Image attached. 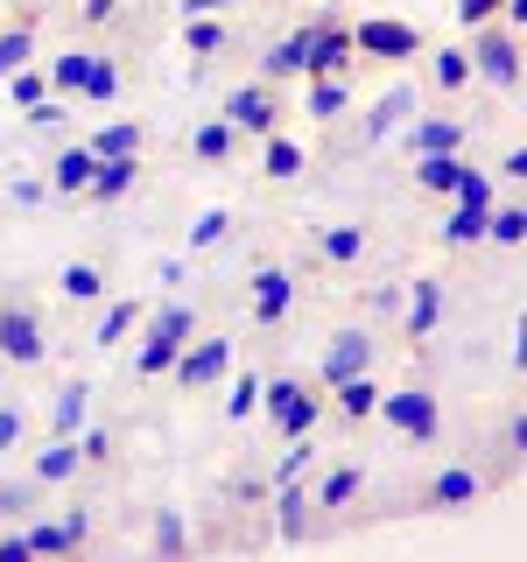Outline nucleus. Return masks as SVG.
Masks as SVG:
<instances>
[{
    "label": "nucleus",
    "instance_id": "obj_22",
    "mask_svg": "<svg viewBox=\"0 0 527 562\" xmlns=\"http://www.w3.org/2000/svg\"><path fill=\"white\" fill-rule=\"evenodd\" d=\"M303 57H310V29H295V35H281V43L260 57V78L281 85V78H303Z\"/></svg>",
    "mask_w": 527,
    "mask_h": 562
},
{
    "label": "nucleus",
    "instance_id": "obj_32",
    "mask_svg": "<svg viewBox=\"0 0 527 562\" xmlns=\"http://www.w3.org/2000/svg\"><path fill=\"white\" fill-rule=\"evenodd\" d=\"M141 316H148V310H141V303H113V310H105V316H99V330H92V345H105V351H113V345H127V330L141 324Z\"/></svg>",
    "mask_w": 527,
    "mask_h": 562
},
{
    "label": "nucleus",
    "instance_id": "obj_28",
    "mask_svg": "<svg viewBox=\"0 0 527 562\" xmlns=\"http://www.w3.org/2000/svg\"><path fill=\"white\" fill-rule=\"evenodd\" d=\"M429 85H436V92H464V85H471V57L457 43L429 49Z\"/></svg>",
    "mask_w": 527,
    "mask_h": 562
},
{
    "label": "nucleus",
    "instance_id": "obj_37",
    "mask_svg": "<svg viewBox=\"0 0 527 562\" xmlns=\"http://www.w3.org/2000/svg\"><path fill=\"white\" fill-rule=\"evenodd\" d=\"M22 64H35V29H8L0 35V78H14Z\"/></svg>",
    "mask_w": 527,
    "mask_h": 562
},
{
    "label": "nucleus",
    "instance_id": "obj_50",
    "mask_svg": "<svg viewBox=\"0 0 527 562\" xmlns=\"http://www.w3.org/2000/svg\"><path fill=\"white\" fill-rule=\"evenodd\" d=\"M64 535H70V549H85V541H92V520H85V506H70V514H64Z\"/></svg>",
    "mask_w": 527,
    "mask_h": 562
},
{
    "label": "nucleus",
    "instance_id": "obj_31",
    "mask_svg": "<svg viewBox=\"0 0 527 562\" xmlns=\"http://www.w3.org/2000/svg\"><path fill=\"white\" fill-rule=\"evenodd\" d=\"M485 239L492 246H520L527 239V204H492L485 211Z\"/></svg>",
    "mask_w": 527,
    "mask_h": 562
},
{
    "label": "nucleus",
    "instance_id": "obj_51",
    "mask_svg": "<svg viewBox=\"0 0 527 562\" xmlns=\"http://www.w3.org/2000/svg\"><path fill=\"white\" fill-rule=\"evenodd\" d=\"M0 562H29V541L22 535H0Z\"/></svg>",
    "mask_w": 527,
    "mask_h": 562
},
{
    "label": "nucleus",
    "instance_id": "obj_41",
    "mask_svg": "<svg viewBox=\"0 0 527 562\" xmlns=\"http://www.w3.org/2000/svg\"><path fill=\"white\" fill-rule=\"evenodd\" d=\"M225 233H233V211H198V225H190V246L204 254V246H218Z\"/></svg>",
    "mask_w": 527,
    "mask_h": 562
},
{
    "label": "nucleus",
    "instance_id": "obj_27",
    "mask_svg": "<svg viewBox=\"0 0 527 562\" xmlns=\"http://www.w3.org/2000/svg\"><path fill=\"white\" fill-rule=\"evenodd\" d=\"M408 105H415V92H408V85H394V92H386V99L373 105V113H366V140H373V148H380V140L394 134L401 120H408Z\"/></svg>",
    "mask_w": 527,
    "mask_h": 562
},
{
    "label": "nucleus",
    "instance_id": "obj_3",
    "mask_svg": "<svg viewBox=\"0 0 527 562\" xmlns=\"http://www.w3.org/2000/svg\"><path fill=\"white\" fill-rule=\"evenodd\" d=\"M183 338H198V310H190V303L155 310V316H148V338H141V351H134V373H141V380H169V366H176V351H183Z\"/></svg>",
    "mask_w": 527,
    "mask_h": 562
},
{
    "label": "nucleus",
    "instance_id": "obj_38",
    "mask_svg": "<svg viewBox=\"0 0 527 562\" xmlns=\"http://www.w3.org/2000/svg\"><path fill=\"white\" fill-rule=\"evenodd\" d=\"M22 541H29V555H78V549H70V535H64V520H35Z\"/></svg>",
    "mask_w": 527,
    "mask_h": 562
},
{
    "label": "nucleus",
    "instance_id": "obj_1",
    "mask_svg": "<svg viewBox=\"0 0 527 562\" xmlns=\"http://www.w3.org/2000/svg\"><path fill=\"white\" fill-rule=\"evenodd\" d=\"M260 408H268V422H274L281 443H295V436H316V422H324V386H316V380H295V373H281V380H268Z\"/></svg>",
    "mask_w": 527,
    "mask_h": 562
},
{
    "label": "nucleus",
    "instance_id": "obj_52",
    "mask_svg": "<svg viewBox=\"0 0 527 562\" xmlns=\"http://www.w3.org/2000/svg\"><path fill=\"white\" fill-rule=\"evenodd\" d=\"M225 8H239V0H183V14H225Z\"/></svg>",
    "mask_w": 527,
    "mask_h": 562
},
{
    "label": "nucleus",
    "instance_id": "obj_44",
    "mask_svg": "<svg viewBox=\"0 0 527 562\" xmlns=\"http://www.w3.org/2000/svg\"><path fill=\"white\" fill-rule=\"evenodd\" d=\"M500 8H506V0H457V22H464V29H479V22H500Z\"/></svg>",
    "mask_w": 527,
    "mask_h": 562
},
{
    "label": "nucleus",
    "instance_id": "obj_11",
    "mask_svg": "<svg viewBox=\"0 0 527 562\" xmlns=\"http://www.w3.org/2000/svg\"><path fill=\"white\" fill-rule=\"evenodd\" d=\"M444 310H450V281L444 274H415L408 281V310H401V338H436V324H444Z\"/></svg>",
    "mask_w": 527,
    "mask_h": 562
},
{
    "label": "nucleus",
    "instance_id": "obj_8",
    "mask_svg": "<svg viewBox=\"0 0 527 562\" xmlns=\"http://www.w3.org/2000/svg\"><path fill=\"white\" fill-rule=\"evenodd\" d=\"M225 120H233V134H239V140L274 134V127H281V92H274L268 78L239 85V92H225Z\"/></svg>",
    "mask_w": 527,
    "mask_h": 562
},
{
    "label": "nucleus",
    "instance_id": "obj_35",
    "mask_svg": "<svg viewBox=\"0 0 527 562\" xmlns=\"http://www.w3.org/2000/svg\"><path fill=\"white\" fill-rule=\"evenodd\" d=\"M141 140H148V134H141L134 120H127V127H99L92 140H85V148H92L99 162H105V155H141Z\"/></svg>",
    "mask_w": 527,
    "mask_h": 562
},
{
    "label": "nucleus",
    "instance_id": "obj_23",
    "mask_svg": "<svg viewBox=\"0 0 527 562\" xmlns=\"http://www.w3.org/2000/svg\"><path fill=\"white\" fill-rule=\"evenodd\" d=\"M120 57H105V49H92V64H85V85H78V99H92V105H113L120 99Z\"/></svg>",
    "mask_w": 527,
    "mask_h": 562
},
{
    "label": "nucleus",
    "instance_id": "obj_47",
    "mask_svg": "<svg viewBox=\"0 0 527 562\" xmlns=\"http://www.w3.org/2000/svg\"><path fill=\"white\" fill-rule=\"evenodd\" d=\"M22 429H29L22 408H14V401H0V450H14V443H22Z\"/></svg>",
    "mask_w": 527,
    "mask_h": 562
},
{
    "label": "nucleus",
    "instance_id": "obj_9",
    "mask_svg": "<svg viewBox=\"0 0 527 562\" xmlns=\"http://www.w3.org/2000/svg\"><path fill=\"white\" fill-rule=\"evenodd\" d=\"M485 492H492V479L479 464H444L422 485V506H429V514H464V506H485Z\"/></svg>",
    "mask_w": 527,
    "mask_h": 562
},
{
    "label": "nucleus",
    "instance_id": "obj_15",
    "mask_svg": "<svg viewBox=\"0 0 527 562\" xmlns=\"http://www.w3.org/2000/svg\"><path fill=\"white\" fill-rule=\"evenodd\" d=\"M141 176H148V162H141V155H105V162L92 169V183H85V198H92V204H120V198L141 183Z\"/></svg>",
    "mask_w": 527,
    "mask_h": 562
},
{
    "label": "nucleus",
    "instance_id": "obj_21",
    "mask_svg": "<svg viewBox=\"0 0 527 562\" xmlns=\"http://www.w3.org/2000/svg\"><path fill=\"white\" fill-rule=\"evenodd\" d=\"M92 169H99V155H92V148L78 140V148H64L57 162H49V190H64V198H85V183H92Z\"/></svg>",
    "mask_w": 527,
    "mask_h": 562
},
{
    "label": "nucleus",
    "instance_id": "obj_40",
    "mask_svg": "<svg viewBox=\"0 0 527 562\" xmlns=\"http://www.w3.org/2000/svg\"><path fill=\"white\" fill-rule=\"evenodd\" d=\"M85 394H92V386H85V380H70L64 394H57V436H70V429H78V422H85Z\"/></svg>",
    "mask_w": 527,
    "mask_h": 562
},
{
    "label": "nucleus",
    "instance_id": "obj_29",
    "mask_svg": "<svg viewBox=\"0 0 527 562\" xmlns=\"http://www.w3.org/2000/svg\"><path fill=\"white\" fill-rule=\"evenodd\" d=\"M183 49L211 64V57L225 49V22H218V14H183Z\"/></svg>",
    "mask_w": 527,
    "mask_h": 562
},
{
    "label": "nucleus",
    "instance_id": "obj_33",
    "mask_svg": "<svg viewBox=\"0 0 527 562\" xmlns=\"http://www.w3.org/2000/svg\"><path fill=\"white\" fill-rule=\"evenodd\" d=\"M351 105V85L345 78H310V120H338Z\"/></svg>",
    "mask_w": 527,
    "mask_h": 562
},
{
    "label": "nucleus",
    "instance_id": "obj_34",
    "mask_svg": "<svg viewBox=\"0 0 527 562\" xmlns=\"http://www.w3.org/2000/svg\"><path fill=\"white\" fill-rule=\"evenodd\" d=\"M444 246H485V211L457 204L450 218H444Z\"/></svg>",
    "mask_w": 527,
    "mask_h": 562
},
{
    "label": "nucleus",
    "instance_id": "obj_20",
    "mask_svg": "<svg viewBox=\"0 0 527 562\" xmlns=\"http://www.w3.org/2000/svg\"><path fill=\"white\" fill-rule=\"evenodd\" d=\"M190 155H198V162H211V169H225V162H233V155H239V134H233V120H204V127L198 134H190Z\"/></svg>",
    "mask_w": 527,
    "mask_h": 562
},
{
    "label": "nucleus",
    "instance_id": "obj_45",
    "mask_svg": "<svg viewBox=\"0 0 527 562\" xmlns=\"http://www.w3.org/2000/svg\"><path fill=\"white\" fill-rule=\"evenodd\" d=\"M500 443H506V457H514V464H520V450H527V415H520V408L500 422Z\"/></svg>",
    "mask_w": 527,
    "mask_h": 562
},
{
    "label": "nucleus",
    "instance_id": "obj_18",
    "mask_svg": "<svg viewBox=\"0 0 527 562\" xmlns=\"http://www.w3.org/2000/svg\"><path fill=\"white\" fill-rule=\"evenodd\" d=\"M373 401H380V380L373 373H351L338 386H324V408H338L345 422H373Z\"/></svg>",
    "mask_w": 527,
    "mask_h": 562
},
{
    "label": "nucleus",
    "instance_id": "obj_26",
    "mask_svg": "<svg viewBox=\"0 0 527 562\" xmlns=\"http://www.w3.org/2000/svg\"><path fill=\"white\" fill-rule=\"evenodd\" d=\"M57 289H64V303H99V295H105V268H99V260H70V268L57 274Z\"/></svg>",
    "mask_w": 527,
    "mask_h": 562
},
{
    "label": "nucleus",
    "instance_id": "obj_36",
    "mask_svg": "<svg viewBox=\"0 0 527 562\" xmlns=\"http://www.w3.org/2000/svg\"><path fill=\"white\" fill-rule=\"evenodd\" d=\"M85 64H92V49H64V57L49 64V85H57L64 99H78V85H85Z\"/></svg>",
    "mask_w": 527,
    "mask_h": 562
},
{
    "label": "nucleus",
    "instance_id": "obj_17",
    "mask_svg": "<svg viewBox=\"0 0 527 562\" xmlns=\"http://www.w3.org/2000/svg\"><path fill=\"white\" fill-rule=\"evenodd\" d=\"M78 471H85L78 436H57V443H43V450H35V471H29V479H35V485H70Z\"/></svg>",
    "mask_w": 527,
    "mask_h": 562
},
{
    "label": "nucleus",
    "instance_id": "obj_24",
    "mask_svg": "<svg viewBox=\"0 0 527 562\" xmlns=\"http://www.w3.org/2000/svg\"><path fill=\"white\" fill-rule=\"evenodd\" d=\"M408 140H415V155H457V148H464V127H457V120H444V113H436V120L422 113Z\"/></svg>",
    "mask_w": 527,
    "mask_h": 562
},
{
    "label": "nucleus",
    "instance_id": "obj_49",
    "mask_svg": "<svg viewBox=\"0 0 527 562\" xmlns=\"http://www.w3.org/2000/svg\"><path fill=\"white\" fill-rule=\"evenodd\" d=\"M78 450H85V464H105V457H113V436L92 429V436H78Z\"/></svg>",
    "mask_w": 527,
    "mask_h": 562
},
{
    "label": "nucleus",
    "instance_id": "obj_2",
    "mask_svg": "<svg viewBox=\"0 0 527 562\" xmlns=\"http://www.w3.org/2000/svg\"><path fill=\"white\" fill-rule=\"evenodd\" d=\"M373 415H380V422H386L394 436H408V443H422V450H429L436 436H444V401H436L429 386H394V394L380 386Z\"/></svg>",
    "mask_w": 527,
    "mask_h": 562
},
{
    "label": "nucleus",
    "instance_id": "obj_19",
    "mask_svg": "<svg viewBox=\"0 0 527 562\" xmlns=\"http://www.w3.org/2000/svg\"><path fill=\"white\" fill-rule=\"evenodd\" d=\"M366 492V464H338V471H324L310 492V506H324V514H338V506H351Z\"/></svg>",
    "mask_w": 527,
    "mask_h": 562
},
{
    "label": "nucleus",
    "instance_id": "obj_5",
    "mask_svg": "<svg viewBox=\"0 0 527 562\" xmlns=\"http://www.w3.org/2000/svg\"><path fill=\"white\" fill-rule=\"evenodd\" d=\"M471 78L500 85V92H514L520 85V29H500V22H479L471 29Z\"/></svg>",
    "mask_w": 527,
    "mask_h": 562
},
{
    "label": "nucleus",
    "instance_id": "obj_4",
    "mask_svg": "<svg viewBox=\"0 0 527 562\" xmlns=\"http://www.w3.org/2000/svg\"><path fill=\"white\" fill-rule=\"evenodd\" d=\"M0 359L8 366H43L49 359V324L29 295H0Z\"/></svg>",
    "mask_w": 527,
    "mask_h": 562
},
{
    "label": "nucleus",
    "instance_id": "obj_16",
    "mask_svg": "<svg viewBox=\"0 0 527 562\" xmlns=\"http://www.w3.org/2000/svg\"><path fill=\"white\" fill-rule=\"evenodd\" d=\"M303 169H310V155H303V140H289V134H260V176L268 183H303Z\"/></svg>",
    "mask_w": 527,
    "mask_h": 562
},
{
    "label": "nucleus",
    "instance_id": "obj_6",
    "mask_svg": "<svg viewBox=\"0 0 527 562\" xmlns=\"http://www.w3.org/2000/svg\"><path fill=\"white\" fill-rule=\"evenodd\" d=\"M225 373H233V338H225V330L183 338V351H176V366H169V380L183 386V394H198V386H218Z\"/></svg>",
    "mask_w": 527,
    "mask_h": 562
},
{
    "label": "nucleus",
    "instance_id": "obj_13",
    "mask_svg": "<svg viewBox=\"0 0 527 562\" xmlns=\"http://www.w3.org/2000/svg\"><path fill=\"white\" fill-rule=\"evenodd\" d=\"M351 57H359V49H351V22H316V29H310L303 78H345Z\"/></svg>",
    "mask_w": 527,
    "mask_h": 562
},
{
    "label": "nucleus",
    "instance_id": "obj_25",
    "mask_svg": "<svg viewBox=\"0 0 527 562\" xmlns=\"http://www.w3.org/2000/svg\"><path fill=\"white\" fill-rule=\"evenodd\" d=\"M464 169H471L464 155H422V162H415V183L429 190V198H450V190H457V176H464Z\"/></svg>",
    "mask_w": 527,
    "mask_h": 562
},
{
    "label": "nucleus",
    "instance_id": "obj_30",
    "mask_svg": "<svg viewBox=\"0 0 527 562\" xmlns=\"http://www.w3.org/2000/svg\"><path fill=\"white\" fill-rule=\"evenodd\" d=\"M281 541H303L310 535V492L303 485H295V479H281Z\"/></svg>",
    "mask_w": 527,
    "mask_h": 562
},
{
    "label": "nucleus",
    "instance_id": "obj_10",
    "mask_svg": "<svg viewBox=\"0 0 527 562\" xmlns=\"http://www.w3.org/2000/svg\"><path fill=\"white\" fill-rule=\"evenodd\" d=\"M351 49L373 57V64H408V57H422V29L373 14V22H351Z\"/></svg>",
    "mask_w": 527,
    "mask_h": 562
},
{
    "label": "nucleus",
    "instance_id": "obj_46",
    "mask_svg": "<svg viewBox=\"0 0 527 562\" xmlns=\"http://www.w3.org/2000/svg\"><path fill=\"white\" fill-rule=\"evenodd\" d=\"M155 549H162V555H183V520H176V514L155 520Z\"/></svg>",
    "mask_w": 527,
    "mask_h": 562
},
{
    "label": "nucleus",
    "instance_id": "obj_43",
    "mask_svg": "<svg viewBox=\"0 0 527 562\" xmlns=\"http://www.w3.org/2000/svg\"><path fill=\"white\" fill-rule=\"evenodd\" d=\"M254 394H260V373H233V394H225V415L246 422L254 415Z\"/></svg>",
    "mask_w": 527,
    "mask_h": 562
},
{
    "label": "nucleus",
    "instance_id": "obj_39",
    "mask_svg": "<svg viewBox=\"0 0 527 562\" xmlns=\"http://www.w3.org/2000/svg\"><path fill=\"white\" fill-rule=\"evenodd\" d=\"M0 85H8V99H14V105H43V99H49V78H43L35 64H22L14 78H0Z\"/></svg>",
    "mask_w": 527,
    "mask_h": 562
},
{
    "label": "nucleus",
    "instance_id": "obj_48",
    "mask_svg": "<svg viewBox=\"0 0 527 562\" xmlns=\"http://www.w3.org/2000/svg\"><path fill=\"white\" fill-rule=\"evenodd\" d=\"M113 14H120V0H78V22L85 29H105Z\"/></svg>",
    "mask_w": 527,
    "mask_h": 562
},
{
    "label": "nucleus",
    "instance_id": "obj_42",
    "mask_svg": "<svg viewBox=\"0 0 527 562\" xmlns=\"http://www.w3.org/2000/svg\"><path fill=\"white\" fill-rule=\"evenodd\" d=\"M457 204H471V211H492V176H479V169H464L457 176V190H450Z\"/></svg>",
    "mask_w": 527,
    "mask_h": 562
},
{
    "label": "nucleus",
    "instance_id": "obj_12",
    "mask_svg": "<svg viewBox=\"0 0 527 562\" xmlns=\"http://www.w3.org/2000/svg\"><path fill=\"white\" fill-rule=\"evenodd\" d=\"M246 310H254V324L260 330H274V324H289V310H295V274L289 268H254V289H246Z\"/></svg>",
    "mask_w": 527,
    "mask_h": 562
},
{
    "label": "nucleus",
    "instance_id": "obj_7",
    "mask_svg": "<svg viewBox=\"0 0 527 562\" xmlns=\"http://www.w3.org/2000/svg\"><path fill=\"white\" fill-rule=\"evenodd\" d=\"M373 359H380V338H373L366 324L330 330L324 359H316V386H338V380H351V373H373Z\"/></svg>",
    "mask_w": 527,
    "mask_h": 562
},
{
    "label": "nucleus",
    "instance_id": "obj_14",
    "mask_svg": "<svg viewBox=\"0 0 527 562\" xmlns=\"http://www.w3.org/2000/svg\"><path fill=\"white\" fill-rule=\"evenodd\" d=\"M366 246H373L366 225H316V233H310V254L324 260V268H359Z\"/></svg>",
    "mask_w": 527,
    "mask_h": 562
}]
</instances>
